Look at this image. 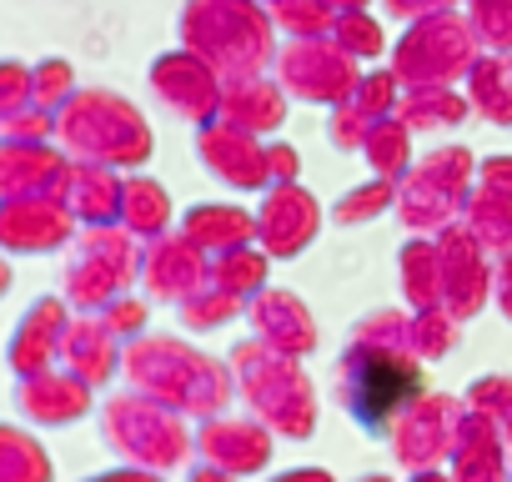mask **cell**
Wrapping results in <instances>:
<instances>
[{
  "mask_svg": "<svg viewBox=\"0 0 512 482\" xmlns=\"http://www.w3.org/2000/svg\"><path fill=\"white\" fill-rule=\"evenodd\" d=\"M46 352H51V307H36L26 317V327L16 332V342H11V367L36 372L46 362Z\"/></svg>",
  "mask_w": 512,
  "mask_h": 482,
  "instance_id": "obj_3",
  "label": "cell"
},
{
  "mask_svg": "<svg viewBox=\"0 0 512 482\" xmlns=\"http://www.w3.org/2000/svg\"><path fill=\"white\" fill-rule=\"evenodd\" d=\"M56 236V211L41 206V201H26V196H11L0 206V241L6 247H46Z\"/></svg>",
  "mask_w": 512,
  "mask_h": 482,
  "instance_id": "obj_1",
  "label": "cell"
},
{
  "mask_svg": "<svg viewBox=\"0 0 512 482\" xmlns=\"http://www.w3.org/2000/svg\"><path fill=\"white\" fill-rule=\"evenodd\" d=\"M36 176H41L36 151H26V146H0V196H21Z\"/></svg>",
  "mask_w": 512,
  "mask_h": 482,
  "instance_id": "obj_4",
  "label": "cell"
},
{
  "mask_svg": "<svg viewBox=\"0 0 512 482\" xmlns=\"http://www.w3.org/2000/svg\"><path fill=\"white\" fill-rule=\"evenodd\" d=\"M16 101H21V71L0 66V116H11V111H16Z\"/></svg>",
  "mask_w": 512,
  "mask_h": 482,
  "instance_id": "obj_5",
  "label": "cell"
},
{
  "mask_svg": "<svg viewBox=\"0 0 512 482\" xmlns=\"http://www.w3.org/2000/svg\"><path fill=\"white\" fill-rule=\"evenodd\" d=\"M41 477H46L41 452H36L21 432L0 427V482H41Z\"/></svg>",
  "mask_w": 512,
  "mask_h": 482,
  "instance_id": "obj_2",
  "label": "cell"
}]
</instances>
